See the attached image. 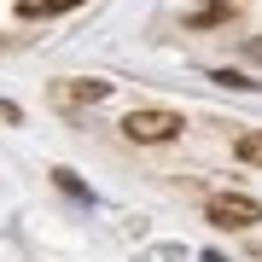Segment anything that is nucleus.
I'll return each mask as SVG.
<instances>
[{
	"label": "nucleus",
	"mask_w": 262,
	"mask_h": 262,
	"mask_svg": "<svg viewBox=\"0 0 262 262\" xmlns=\"http://www.w3.org/2000/svg\"><path fill=\"white\" fill-rule=\"evenodd\" d=\"M122 134H128L134 146H163L181 134V117L175 111H128L122 117Z\"/></svg>",
	"instance_id": "obj_1"
},
{
	"label": "nucleus",
	"mask_w": 262,
	"mask_h": 262,
	"mask_svg": "<svg viewBox=\"0 0 262 262\" xmlns=\"http://www.w3.org/2000/svg\"><path fill=\"white\" fill-rule=\"evenodd\" d=\"M204 215H210V227H256L262 222V204L245 198V192H222V198L204 204Z\"/></svg>",
	"instance_id": "obj_2"
},
{
	"label": "nucleus",
	"mask_w": 262,
	"mask_h": 262,
	"mask_svg": "<svg viewBox=\"0 0 262 262\" xmlns=\"http://www.w3.org/2000/svg\"><path fill=\"white\" fill-rule=\"evenodd\" d=\"M58 99H70V105H105V99H111V82H99V76H76V82L58 88Z\"/></svg>",
	"instance_id": "obj_3"
},
{
	"label": "nucleus",
	"mask_w": 262,
	"mask_h": 262,
	"mask_svg": "<svg viewBox=\"0 0 262 262\" xmlns=\"http://www.w3.org/2000/svg\"><path fill=\"white\" fill-rule=\"evenodd\" d=\"M227 18H233V6H227V0H198V6L187 12V24H192V29H222Z\"/></svg>",
	"instance_id": "obj_4"
},
{
	"label": "nucleus",
	"mask_w": 262,
	"mask_h": 262,
	"mask_svg": "<svg viewBox=\"0 0 262 262\" xmlns=\"http://www.w3.org/2000/svg\"><path fill=\"white\" fill-rule=\"evenodd\" d=\"M53 187L64 192V198H76V204H94V187H88V181L76 175V169H64V163L53 169Z\"/></svg>",
	"instance_id": "obj_5"
},
{
	"label": "nucleus",
	"mask_w": 262,
	"mask_h": 262,
	"mask_svg": "<svg viewBox=\"0 0 262 262\" xmlns=\"http://www.w3.org/2000/svg\"><path fill=\"white\" fill-rule=\"evenodd\" d=\"M82 0H18V18H64Z\"/></svg>",
	"instance_id": "obj_6"
},
{
	"label": "nucleus",
	"mask_w": 262,
	"mask_h": 262,
	"mask_svg": "<svg viewBox=\"0 0 262 262\" xmlns=\"http://www.w3.org/2000/svg\"><path fill=\"white\" fill-rule=\"evenodd\" d=\"M239 158L262 169V128H256V134H245V140H239Z\"/></svg>",
	"instance_id": "obj_7"
},
{
	"label": "nucleus",
	"mask_w": 262,
	"mask_h": 262,
	"mask_svg": "<svg viewBox=\"0 0 262 262\" xmlns=\"http://www.w3.org/2000/svg\"><path fill=\"white\" fill-rule=\"evenodd\" d=\"M215 82H222V88H251V76H239V70H215Z\"/></svg>",
	"instance_id": "obj_8"
},
{
	"label": "nucleus",
	"mask_w": 262,
	"mask_h": 262,
	"mask_svg": "<svg viewBox=\"0 0 262 262\" xmlns=\"http://www.w3.org/2000/svg\"><path fill=\"white\" fill-rule=\"evenodd\" d=\"M239 58H251V64H262V41H245V53Z\"/></svg>",
	"instance_id": "obj_9"
}]
</instances>
